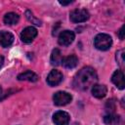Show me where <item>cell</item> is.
<instances>
[{
  "label": "cell",
  "mask_w": 125,
  "mask_h": 125,
  "mask_svg": "<svg viewBox=\"0 0 125 125\" xmlns=\"http://www.w3.org/2000/svg\"><path fill=\"white\" fill-rule=\"evenodd\" d=\"M98 81V75L94 68L90 66L83 67L80 69L73 79V86L77 90L85 91L90 87L94 86Z\"/></svg>",
  "instance_id": "6da1fadb"
},
{
  "label": "cell",
  "mask_w": 125,
  "mask_h": 125,
  "mask_svg": "<svg viewBox=\"0 0 125 125\" xmlns=\"http://www.w3.org/2000/svg\"><path fill=\"white\" fill-rule=\"evenodd\" d=\"M94 45L97 49L101 51H106L108 50L112 45V39L108 34L105 33H100L95 37Z\"/></svg>",
  "instance_id": "7a4b0ae2"
},
{
  "label": "cell",
  "mask_w": 125,
  "mask_h": 125,
  "mask_svg": "<svg viewBox=\"0 0 125 125\" xmlns=\"http://www.w3.org/2000/svg\"><path fill=\"white\" fill-rule=\"evenodd\" d=\"M90 17L89 12L86 9H75L69 14V19L72 22L86 21Z\"/></svg>",
  "instance_id": "3957f363"
},
{
  "label": "cell",
  "mask_w": 125,
  "mask_h": 125,
  "mask_svg": "<svg viewBox=\"0 0 125 125\" xmlns=\"http://www.w3.org/2000/svg\"><path fill=\"white\" fill-rule=\"evenodd\" d=\"M71 100H72L71 95L66 93V92H63V91H59V92L55 93L53 96L54 104L56 105H59V106L65 105V104H69L71 102Z\"/></svg>",
  "instance_id": "277c9868"
},
{
  "label": "cell",
  "mask_w": 125,
  "mask_h": 125,
  "mask_svg": "<svg viewBox=\"0 0 125 125\" xmlns=\"http://www.w3.org/2000/svg\"><path fill=\"white\" fill-rule=\"evenodd\" d=\"M37 36V29L33 26L25 27L21 33V39L24 43H30Z\"/></svg>",
  "instance_id": "5b68a950"
},
{
  "label": "cell",
  "mask_w": 125,
  "mask_h": 125,
  "mask_svg": "<svg viewBox=\"0 0 125 125\" xmlns=\"http://www.w3.org/2000/svg\"><path fill=\"white\" fill-rule=\"evenodd\" d=\"M75 38L74 32L71 30H63L59 35V44L62 46L70 45Z\"/></svg>",
  "instance_id": "8992f818"
},
{
  "label": "cell",
  "mask_w": 125,
  "mask_h": 125,
  "mask_svg": "<svg viewBox=\"0 0 125 125\" xmlns=\"http://www.w3.org/2000/svg\"><path fill=\"white\" fill-rule=\"evenodd\" d=\"M70 120L69 114L65 111L59 110L54 113L53 115V121L56 125H68Z\"/></svg>",
  "instance_id": "52a82bcc"
},
{
  "label": "cell",
  "mask_w": 125,
  "mask_h": 125,
  "mask_svg": "<svg viewBox=\"0 0 125 125\" xmlns=\"http://www.w3.org/2000/svg\"><path fill=\"white\" fill-rule=\"evenodd\" d=\"M62 73L57 69L52 70L47 77V83L50 86H57L62 82Z\"/></svg>",
  "instance_id": "ba28073f"
},
{
  "label": "cell",
  "mask_w": 125,
  "mask_h": 125,
  "mask_svg": "<svg viewBox=\"0 0 125 125\" xmlns=\"http://www.w3.org/2000/svg\"><path fill=\"white\" fill-rule=\"evenodd\" d=\"M111 81L113 82V84L123 90L124 87H125V84H124V74H123V71L122 70H115L114 73L112 74V77H111Z\"/></svg>",
  "instance_id": "9c48e42d"
},
{
  "label": "cell",
  "mask_w": 125,
  "mask_h": 125,
  "mask_svg": "<svg viewBox=\"0 0 125 125\" xmlns=\"http://www.w3.org/2000/svg\"><path fill=\"white\" fill-rule=\"evenodd\" d=\"M14 42V35L8 31L2 30L0 31V46L1 47H9Z\"/></svg>",
  "instance_id": "30bf717a"
},
{
  "label": "cell",
  "mask_w": 125,
  "mask_h": 125,
  "mask_svg": "<svg viewBox=\"0 0 125 125\" xmlns=\"http://www.w3.org/2000/svg\"><path fill=\"white\" fill-rule=\"evenodd\" d=\"M107 89L104 85H101V84H95L94 86H92V94L94 97L98 98V99H102L106 95Z\"/></svg>",
  "instance_id": "8fae6325"
},
{
  "label": "cell",
  "mask_w": 125,
  "mask_h": 125,
  "mask_svg": "<svg viewBox=\"0 0 125 125\" xmlns=\"http://www.w3.org/2000/svg\"><path fill=\"white\" fill-rule=\"evenodd\" d=\"M18 79L22 81V80H25V81H30V82H36L38 80V76L36 73L32 72L31 70H26L21 74L18 75Z\"/></svg>",
  "instance_id": "7c38bea8"
},
{
  "label": "cell",
  "mask_w": 125,
  "mask_h": 125,
  "mask_svg": "<svg viewBox=\"0 0 125 125\" xmlns=\"http://www.w3.org/2000/svg\"><path fill=\"white\" fill-rule=\"evenodd\" d=\"M77 63H78V59L74 55H70L62 59V64L66 68H74L77 65Z\"/></svg>",
  "instance_id": "4fadbf2b"
},
{
  "label": "cell",
  "mask_w": 125,
  "mask_h": 125,
  "mask_svg": "<svg viewBox=\"0 0 125 125\" xmlns=\"http://www.w3.org/2000/svg\"><path fill=\"white\" fill-rule=\"evenodd\" d=\"M62 62V56L59 49H54L51 54V63L53 65H60Z\"/></svg>",
  "instance_id": "5bb4252c"
},
{
  "label": "cell",
  "mask_w": 125,
  "mask_h": 125,
  "mask_svg": "<svg viewBox=\"0 0 125 125\" xmlns=\"http://www.w3.org/2000/svg\"><path fill=\"white\" fill-rule=\"evenodd\" d=\"M120 116L113 113H108L104 117V122L107 125H118L120 122Z\"/></svg>",
  "instance_id": "9a60e30c"
},
{
  "label": "cell",
  "mask_w": 125,
  "mask_h": 125,
  "mask_svg": "<svg viewBox=\"0 0 125 125\" xmlns=\"http://www.w3.org/2000/svg\"><path fill=\"white\" fill-rule=\"evenodd\" d=\"M19 20H20V16L13 12L6 14L3 19V21L6 24H16L19 21Z\"/></svg>",
  "instance_id": "2e32d148"
},
{
  "label": "cell",
  "mask_w": 125,
  "mask_h": 125,
  "mask_svg": "<svg viewBox=\"0 0 125 125\" xmlns=\"http://www.w3.org/2000/svg\"><path fill=\"white\" fill-rule=\"evenodd\" d=\"M25 17H26V19H27L29 21H31V23H34V24H36V25H41V21H39L38 19L34 18L33 14H32L29 10H26V12H25Z\"/></svg>",
  "instance_id": "e0dca14e"
},
{
  "label": "cell",
  "mask_w": 125,
  "mask_h": 125,
  "mask_svg": "<svg viewBox=\"0 0 125 125\" xmlns=\"http://www.w3.org/2000/svg\"><path fill=\"white\" fill-rule=\"evenodd\" d=\"M116 61L120 66L124 65V50H119L116 53Z\"/></svg>",
  "instance_id": "ac0fdd59"
},
{
  "label": "cell",
  "mask_w": 125,
  "mask_h": 125,
  "mask_svg": "<svg viewBox=\"0 0 125 125\" xmlns=\"http://www.w3.org/2000/svg\"><path fill=\"white\" fill-rule=\"evenodd\" d=\"M118 36H119V38H120L121 40L124 39V25H122L121 28L119 29V31H118Z\"/></svg>",
  "instance_id": "d6986e66"
},
{
  "label": "cell",
  "mask_w": 125,
  "mask_h": 125,
  "mask_svg": "<svg viewBox=\"0 0 125 125\" xmlns=\"http://www.w3.org/2000/svg\"><path fill=\"white\" fill-rule=\"evenodd\" d=\"M70 3H72V1H67V2H64V1H60V4H61V5H63V6L68 5V4H70Z\"/></svg>",
  "instance_id": "ffe728a7"
},
{
  "label": "cell",
  "mask_w": 125,
  "mask_h": 125,
  "mask_svg": "<svg viewBox=\"0 0 125 125\" xmlns=\"http://www.w3.org/2000/svg\"><path fill=\"white\" fill-rule=\"evenodd\" d=\"M3 63H4V58L0 55V68L2 67V65H3Z\"/></svg>",
  "instance_id": "44dd1931"
},
{
  "label": "cell",
  "mask_w": 125,
  "mask_h": 125,
  "mask_svg": "<svg viewBox=\"0 0 125 125\" xmlns=\"http://www.w3.org/2000/svg\"><path fill=\"white\" fill-rule=\"evenodd\" d=\"M2 94H3V90H2V88L0 87V99H1V97H2Z\"/></svg>",
  "instance_id": "7402d4cb"
}]
</instances>
